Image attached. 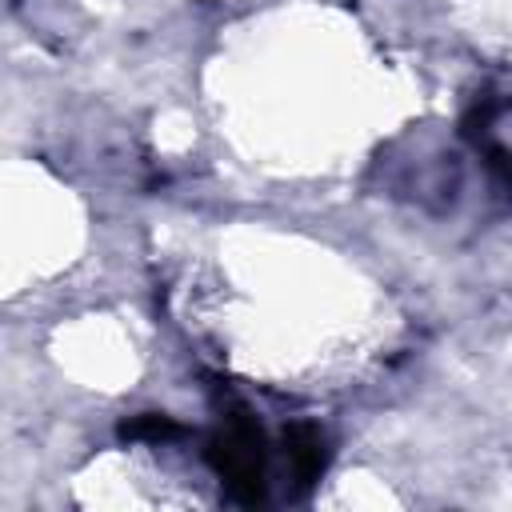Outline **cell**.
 Listing matches in <instances>:
<instances>
[{
  "label": "cell",
  "mask_w": 512,
  "mask_h": 512,
  "mask_svg": "<svg viewBox=\"0 0 512 512\" xmlns=\"http://www.w3.org/2000/svg\"><path fill=\"white\" fill-rule=\"evenodd\" d=\"M176 432L180 428L168 416H140V420L120 428V436H128V440H164V436H176Z\"/></svg>",
  "instance_id": "3957f363"
},
{
  "label": "cell",
  "mask_w": 512,
  "mask_h": 512,
  "mask_svg": "<svg viewBox=\"0 0 512 512\" xmlns=\"http://www.w3.org/2000/svg\"><path fill=\"white\" fill-rule=\"evenodd\" d=\"M284 444H288V460H292L296 480H300V484H312V480L320 476L324 460H328V452H324V436H320L312 424H296V428L284 436Z\"/></svg>",
  "instance_id": "7a4b0ae2"
},
{
  "label": "cell",
  "mask_w": 512,
  "mask_h": 512,
  "mask_svg": "<svg viewBox=\"0 0 512 512\" xmlns=\"http://www.w3.org/2000/svg\"><path fill=\"white\" fill-rule=\"evenodd\" d=\"M208 460L240 504H256L264 496V436L248 416H232L208 440Z\"/></svg>",
  "instance_id": "6da1fadb"
}]
</instances>
